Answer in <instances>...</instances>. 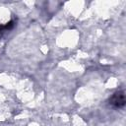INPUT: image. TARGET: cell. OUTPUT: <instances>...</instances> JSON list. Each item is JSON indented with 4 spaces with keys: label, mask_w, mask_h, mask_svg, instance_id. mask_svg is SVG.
<instances>
[{
    "label": "cell",
    "mask_w": 126,
    "mask_h": 126,
    "mask_svg": "<svg viewBox=\"0 0 126 126\" xmlns=\"http://www.w3.org/2000/svg\"><path fill=\"white\" fill-rule=\"evenodd\" d=\"M109 103L114 106V107H118L121 108L125 105V94L123 91L120 92H116L115 94H112V96L109 98Z\"/></svg>",
    "instance_id": "6da1fadb"
}]
</instances>
